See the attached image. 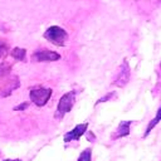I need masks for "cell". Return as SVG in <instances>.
<instances>
[{"instance_id":"cell-1","label":"cell","mask_w":161,"mask_h":161,"mask_svg":"<svg viewBox=\"0 0 161 161\" xmlns=\"http://www.w3.org/2000/svg\"><path fill=\"white\" fill-rule=\"evenodd\" d=\"M19 87H20V80L18 75L11 74V72L0 74V97L10 96Z\"/></svg>"},{"instance_id":"cell-2","label":"cell","mask_w":161,"mask_h":161,"mask_svg":"<svg viewBox=\"0 0 161 161\" xmlns=\"http://www.w3.org/2000/svg\"><path fill=\"white\" fill-rule=\"evenodd\" d=\"M45 40H48L49 43L54 44V45H58V47H63L65 44V42L68 40V34L67 31L58 26V25H53V26H49L45 31H44V35Z\"/></svg>"},{"instance_id":"cell-3","label":"cell","mask_w":161,"mask_h":161,"mask_svg":"<svg viewBox=\"0 0 161 161\" xmlns=\"http://www.w3.org/2000/svg\"><path fill=\"white\" fill-rule=\"evenodd\" d=\"M75 103V91H70L65 94H63L58 102V106H57V111H55V114L54 117L60 119L65 113L70 112V109L73 108Z\"/></svg>"},{"instance_id":"cell-4","label":"cell","mask_w":161,"mask_h":161,"mask_svg":"<svg viewBox=\"0 0 161 161\" xmlns=\"http://www.w3.org/2000/svg\"><path fill=\"white\" fill-rule=\"evenodd\" d=\"M52 89L50 88H44V87H35V88H31L30 92H29V97H30V101L38 106V107H43L48 103L50 96H52Z\"/></svg>"},{"instance_id":"cell-5","label":"cell","mask_w":161,"mask_h":161,"mask_svg":"<svg viewBox=\"0 0 161 161\" xmlns=\"http://www.w3.org/2000/svg\"><path fill=\"white\" fill-rule=\"evenodd\" d=\"M60 59V54L54 52V50H49V49H39L35 50L31 54V60L33 62H55Z\"/></svg>"},{"instance_id":"cell-6","label":"cell","mask_w":161,"mask_h":161,"mask_svg":"<svg viewBox=\"0 0 161 161\" xmlns=\"http://www.w3.org/2000/svg\"><path fill=\"white\" fill-rule=\"evenodd\" d=\"M130 75H131V73H130V67H128L127 60L125 59L123 63H122L121 67H119L118 74L116 75V79H114V82H113V84L117 86V87H125V86L128 83V80H130Z\"/></svg>"},{"instance_id":"cell-7","label":"cell","mask_w":161,"mask_h":161,"mask_svg":"<svg viewBox=\"0 0 161 161\" xmlns=\"http://www.w3.org/2000/svg\"><path fill=\"white\" fill-rule=\"evenodd\" d=\"M87 128H88V123L86 122V123H79V125H77L75 127H73L70 131H68L65 135H64V142L67 143V142H70V141H77V140H79L80 138V136H83L84 133H86V131H87Z\"/></svg>"},{"instance_id":"cell-8","label":"cell","mask_w":161,"mask_h":161,"mask_svg":"<svg viewBox=\"0 0 161 161\" xmlns=\"http://www.w3.org/2000/svg\"><path fill=\"white\" fill-rule=\"evenodd\" d=\"M131 121H121V123L118 125L116 132L112 135V138H121L125 137L130 133V126H131Z\"/></svg>"},{"instance_id":"cell-9","label":"cell","mask_w":161,"mask_h":161,"mask_svg":"<svg viewBox=\"0 0 161 161\" xmlns=\"http://www.w3.org/2000/svg\"><path fill=\"white\" fill-rule=\"evenodd\" d=\"M160 121H161V106H160V108H158V111H157L156 116L150 121V123H148V126H147V128H146V131H145V133H143V136H142V137L148 136V135H150V132L152 131V128H153V127H156V125H157Z\"/></svg>"},{"instance_id":"cell-10","label":"cell","mask_w":161,"mask_h":161,"mask_svg":"<svg viewBox=\"0 0 161 161\" xmlns=\"http://www.w3.org/2000/svg\"><path fill=\"white\" fill-rule=\"evenodd\" d=\"M10 54H11V57H13L15 60H18V62H24L25 55H26V49H24V48H19V47H15V48H13V49H11Z\"/></svg>"},{"instance_id":"cell-11","label":"cell","mask_w":161,"mask_h":161,"mask_svg":"<svg viewBox=\"0 0 161 161\" xmlns=\"http://www.w3.org/2000/svg\"><path fill=\"white\" fill-rule=\"evenodd\" d=\"M8 50H9V44L5 40L0 39V60L8 55Z\"/></svg>"},{"instance_id":"cell-12","label":"cell","mask_w":161,"mask_h":161,"mask_svg":"<svg viewBox=\"0 0 161 161\" xmlns=\"http://www.w3.org/2000/svg\"><path fill=\"white\" fill-rule=\"evenodd\" d=\"M91 156H92V150L91 148H86L80 152L79 157L77 161H91Z\"/></svg>"},{"instance_id":"cell-13","label":"cell","mask_w":161,"mask_h":161,"mask_svg":"<svg viewBox=\"0 0 161 161\" xmlns=\"http://www.w3.org/2000/svg\"><path fill=\"white\" fill-rule=\"evenodd\" d=\"M114 96V92H111V93H108L107 96H104V97H102V98H99L97 102H96V104H98V103H101V102H106V101H108L111 97H113Z\"/></svg>"},{"instance_id":"cell-14","label":"cell","mask_w":161,"mask_h":161,"mask_svg":"<svg viewBox=\"0 0 161 161\" xmlns=\"http://www.w3.org/2000/svg\"><path fill=\"white\" fill-rule=\"evenodd\" d=\"M28 103L26 102H23V103H20L19 106H16V107H14V111H24L25 108H28Z\"/></svg>"},{"instance_id":"cell-15","label":"cell","mask_w":161,"mask_h":161,"mask_svg":"<svg viewBox=\"0 0 161 161\" xmlns=\"http://www.w3.org/2000/svg\"><path fill=\"white\" fill-rule=\"evenodd\" d=\"M3 161H21V160H19V158H16V160H10V158H6V160H3Z\"/></svg>"}]
</instances>
